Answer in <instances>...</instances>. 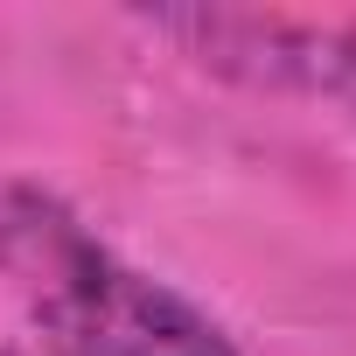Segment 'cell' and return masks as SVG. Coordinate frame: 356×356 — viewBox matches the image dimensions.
Instances as JSON below:
<instances>
[{"label":"cell","mask_w":356,"mask_h":356,"mask_svg":"<svg viewBox=\"0 0 356 356\" xmlns=\"http://www.w3.org/2000/svg\"><path fill=\"white\" fill-rule=\"evenodd\" d=\"M0 356H22V349H0Z\"/></svg>","instance_id":"3957f363"},{"label":"cell","mask_w":356,"mask_h":356,"mask_svg":"<svg viewBox=\"0 0 356 356\" xmlns=\"http://www.w3.org/2000/svg\"><path fill=\"white\" fill-rule=\"evenodd\" d=\"M0 273L22 280L49 356H238L196 300L112 259L49 189H0Z\"/></svg>","instance_id":"6da1fadb"},{"label":"cell","mask_w":356,"mask_h":356,"mask_svg":"<svg viewBox=\"0 0 356 356\" xmlns=\"http://www.w3.org/2000/svg\"><path fill=\"white\" fill-rule=\"evenodd\" d=\"M307 84L356 105V22L349 29H321V49H314V77Z\"/></svg>","instance_id":"7a4b0ae2"}]
</instances>
